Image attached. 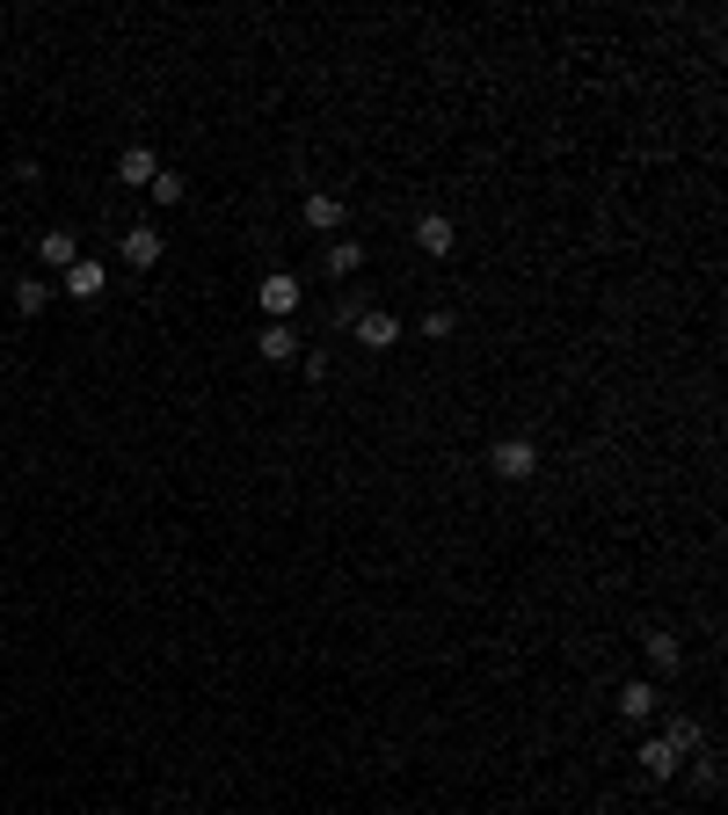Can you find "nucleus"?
<instances>
[{"label": "nucleus", "instance_id": "423d86ee", "mask_svg": "<svg viewBox=\"0 0 728 815\" xmlns=\"http://www.w3.org/2000/svg\"><path fill=\"white\" fill-rule=\"evenodd\" d=\"M452 240H460V234H452V218H444V212L415 218V248H423V255H452Z\"/></svg>", "mask_w": 728, "mask_h": 815}, {"label": "nucleus", "instance_id": "20e7f679", "mask_svg": "<svg viewBox=\"0 0 728 815\" xmlns=\"http://www.w3.org/2000/svg\"><path fill=\"white\" fill-rule=\"evenodd\" d=\"M357 342H364V350H393V342H401V321H393L387 306L357 313Z\"/></svg>", "mask_w": 728, "mask_h": 815}, {"label": "nucleus", "instance_id": "0eeeda50", "mask_svg": "<svg viewBox=\"0 0 728 815\" xmlns=\"http://www.w3.org/2000/svg\"><path fill=\"white\" fill-rule=\"evenodd\" d=\"M37 255H45V269H73L80 263V240L66 226H51V234H37Z\"/></svg>", "mask_w": 728, "mask_h": 815}, {"label": "nucleus", "instance_id": "f257e3e1", "mask_svg": "<svg viewBox=\"0 0 728 815\" xmlns=\"http://www.w3.org/2000/svg\"><path fill=\"white\" fill-rule=\"evenodd\" d=\"M488 466H495L503 480H532L539 474V444L532 437H495V444H488Z\"/></svg>", "mask_w": 728, "mask_h": 815}, {"label": "nucleus", "instance_id": "9b49d317", "mask_svg": "<svg viewBox=\"0 0 728 815\" xmlns=\"http://www.w3.org/2000/svg\"><path fill=\"white\" fill-rule=\"evenodd\" d=\"M255 350H263L269 364H285V358H299V336H291V321H269L263 336H255Z\"/></svg>", "mask_w": 728, "mask_h": 815}, {"label": "nucleus", "instance_id": "f8f14e48", "mask_svg": "<svg viewBox=\"0 0 728 815\" xmlns=\"http://www.w3.org/2000/svg\"><path fill=\"white\" fill-rule=\"evenodd\" d=\"M306 226H314V234H342V197L314 190V197H306Z\"/></svg>", "mask_w": 728, "mask_h": 815}, {"label": "nucleus", "instance_id": "f3484780", "mask_svg": "<svg viewBox=\"0 0 728 815\" xmlns=\"http://www.w3.org/2000/svg\"><path fill=\"white\" fill-rule=\"evenodd\" d=\"M146 190H153V204H183V190H190V183H183V175H153V183H146Z\"/></svg>", "mask_w": 728, "mask_h": 815}, {"label": "nucleus", "instance_id": "a211bd4d", "mask_svg": "<svg viewBox=\"0 0 728 815\" xmlns=\"http://www.w3.org/2000/svg\"><path fill=\"white\" fill-rule=\"evenodd\" d=\"M452 328H460V321H452V306H430V313H423V336H430V342H444Z\"/></svg>", "mask_w": 728, "mask_h": 815}, {"label": "nucleus", "instance_id": "ddd939ff", "mask_svg": "<svg viewBox=\"0 0 728 815\" xmlns=\"http://www.w3.org/2000/svg\"><path fill=\"white\" fill-rule=\"evenodd\" d=\"M357 269H364L357 240H328V277H357Z\"/></svg>", "mask_w": 728, "mask_h": 815}, {"label": "nucleus", "instance_id": "9d476101", "mask_svg": "<svg viewBox=\"0 0 728 815\" xmlns=\"http://www.w3.org/2000/svg\"><path fill=\"white\" fill-rule=\"evenodd\" d=\"M633 757H641V772H649V779H678V765H685V757L663 743V736H649V743L633 750Z\"/></svg>", "mask_w": 728, "mask_h": 815}, {"label": "nucleus", "instance_id": "1a4fd4ad", "mask_svg": "<svg viewBox=\"0 0 728 815\" xmlns=\"http://www.w3.org/2000/svg\"><path fill=\"white\" fill-rule=\"evenodd\" d=\"M124 263H131V269L161 263V226H131V234H124Z\"/></svg>", "mask_w": 728, "mask_h": 815}, {"label": "nucleus", "instance_id": "39448f33", "mask_svg": "<svg viewBox=\"0 0 728 815\" xmlns=\"http://www.w3.org/2000/svg\"><path fill=\"white\" fill-rule=\"evenodd\" d=\"M641 655H649L655 670L670 677V670H685V648H678V634H663V626H649V634H641Z\"/></svg>", "mask_w": 728, "mask_h": 815}, {"label": "nucleus", "instance_id": "6e6552de", "mask_svg": "<svg viewBox=\"0 0 728 815\" xmlns=\"http://www.w3.org/2000/svg\"><path fill=\"white\" fill-rule=\"evenodd\" d=\"M102 291H110V285H102V263H88V255H80V263L66 269V299H80V306H96Z\"/></svg>", "mask_w": 728, "mask_h": 815}, {"label": "nucleus", "instance_id": "f03ea898", "mask_svg": "<svg viewBox=\"0 0 728 815\" xmlns=\"http://www.w3.org/2000/svg\"><path fill=\"white\" fill-rule=\"evenodd\" d=\"M299 299H306V291H299V277H291V269H269L263 285H255V306H263L269 321H291V313H299Z\"/></svg>", "mask_w": 728, "mask_h": 815}, {"label": "nucleus", "instance_id": "2eb2a0df", "mask_svg": "<svg viewBox=\"0 0 728 815\" xmlns=\"http://www.w3.org/2000/svg\"><path fill=\"white\" fill-rule=\"evenodd\" d=\"M45 299H51L45 277H23V285H15V313H23V321H37V313H45Z\"/></svg>", "mask_w": 728, "mask_h": 815}, {"label": "nucleus", "instance_id": "4468645a", "mask_svg": "<svg viewBox=\"0 0 728 815\" xmlns=\"http://www.w3.org/2000/svg\"><path fill=\"white\" fill-rule=\"evenodd\" d=\"M663 743H670V750H678V757H692V750H706V736H700V720H670V728H663Z\"/></svg>", "mask_w": 728, "mask_h": 815}, {"label": "nucleus", "instance_id": "dca6fc26", "mask_svg": "<svg viewBox=\"0 0 728 815\" xmlns=\"http://www.w3.org/2000/svg\"><path fill=\"white\" fill-rule=\"evenodd\" d=\"M619 714H627V720H649V714H655V685H641V677H633L627 692H619Z\"/></svg>", "mask_w": 728, "mask_h": 815}, {"label": "nucleus", "instance_id": "7ed1b4c3", "mask_svg": "<svg viewBox=\"0 0 728 815\" xmlns=\"http://www.w3.org/2000/svg\"><path fill=\"white\" fill-rule=\"evenodd\" d=\"M153 175H161V153H153V146H124L117 153V183L124 190H146Z\"/></svg>", "mask_w": 728, "mask_h": 815}]
</instances>
